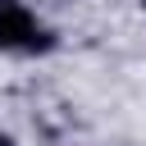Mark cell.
<instances>
[{"mask_svg": "<svg viewBox=\"0 0 146 146\" xmlns=\"http://www.w3.org/2000/svg\"><path fill=\"white\" fill-rule=\"evenodd\" d=\"M50 32L23 9V5H0V50H46Z\"/></svg>", "mask_w": 146, "mask_h": 146, "instance_id": "6da1fadb", "label": "cell"}]
</instances>
